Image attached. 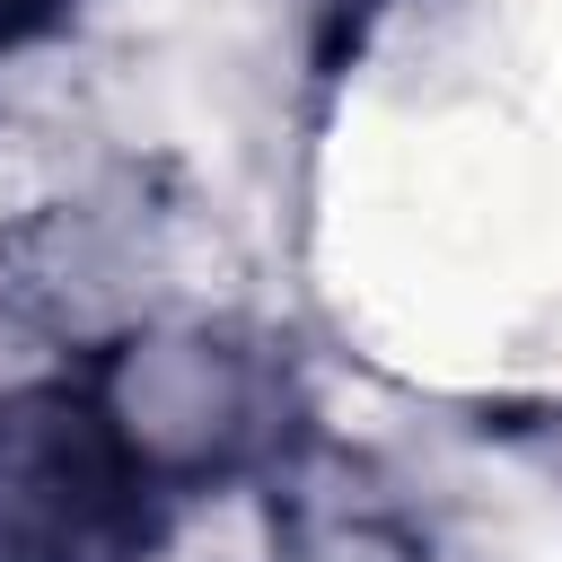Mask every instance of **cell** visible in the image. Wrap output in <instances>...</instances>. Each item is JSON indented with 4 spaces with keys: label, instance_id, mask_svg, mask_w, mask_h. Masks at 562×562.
Masks as SVG:
<instances>
[{
    "label": "cell",
    "instance_id": "cell-2",
    "mask_svg": "<svg viewBox=\"0 0 562 562\" xmlns=\"http://www.w3.org/2000/svg\"><path fill=\"white\" fill-rule=\"evenodd\" d=\"M61 18H70V0H0V53H26V44H44Z\"/></svg>",
    "mask_w": 562,
    "mask_h": 562
},
{
    "label": "cell",
    "instance_id": "cell-1",
    "mask_svg": "<svg viewBox=\"0 0 562 562\" xmlns=\"http://www.w3.org/2000/svg\"><path fill=\"white\" fill-rule=\"evenodd\" d=\"M167 465L105 386H26L0 404V562H149Z\"/></svg>",
    "mask_w": 562,
    "mask_h": 562
}]
</instances>
